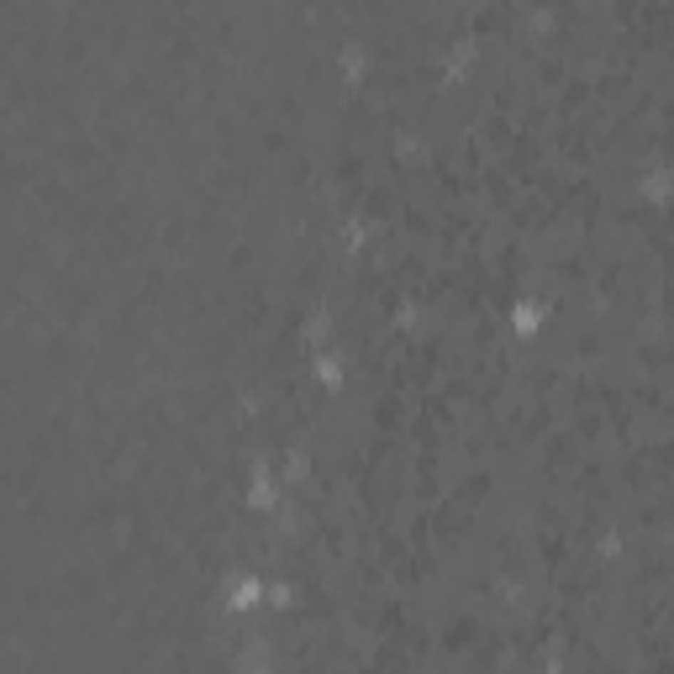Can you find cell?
I'll return each mask as SVG.
<instances>
[{"label": "cell", "instance_id": "cell-1", "mask_svg": "<svg viewBox=\"0 0 674 674\" xmlns=\"http://www.w3.org/2000/svg\"><path fill=\"white\" fill-rule=\"evenodd\" d=\"M259 601V579H237L232 585V606H253Z\"/></svg>", "mask_w": 674, "mask_h": 674}, {"label": "cell", "instance_id": "cell-2", "mask_svg": "<svg viewBox=\"0 0 674 674\" xmlns=\"http://www.w3.org/2000/svg\"><path fill=\"white\" fill-rule=\"evenodd\" d=\"M321 380H327V385H337V380H343V358H321Z\"/></svg>", "mask_w": 674, "mask_h": 674}]
</instances>
